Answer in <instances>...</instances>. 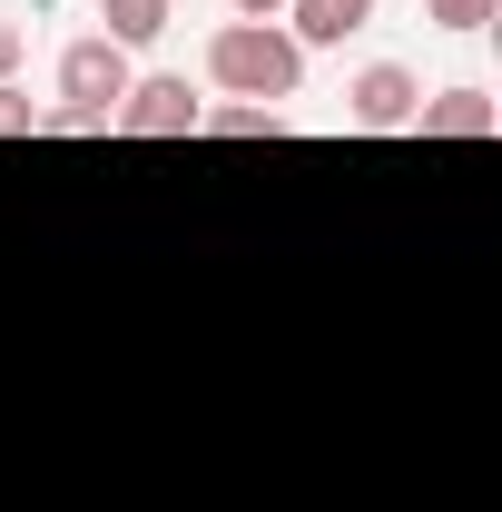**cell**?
I'll list each match as a JSON object with an SVG mask.
<instances>
[{"label": "cell", "mask_w": 502, "mask_h": 512, "mask_svg": "<svg viewBox=\"0 0 502 512\" xmlns=\"http://www.w3.org/2000/svg\"><path fill=\"white\" fill-rule=\"evenodd\" d=\"M207 79H217L227 99L276 109V99L306 89V50L286 40V20H217V40H207Z\"/></svg>", "instance_id": "6da1fadb"}, {"label": "cell", "mask_w": 502, "mask_h": 512, "mask_svg": "<svg viewBox=\"0 0 502 512\" xmlns=\"http://www.w3.org/2000/svg\"><path fill=\"white\" fill-rule=\"evenodd\" d=\"M128 79H138V69H128L119 40H99V30L69 40V50H60V109H50V128H109L119 99H128Z\"/></svg>", "instance_id": "7a4b0ae2"}, {"label": "cell", "mask_w": 502, "mask_h": 512, "mask_svg": "<svg viewBox=\"0 0 502 512\" xmlns=\"http://www.w3.org/2000/svg\"><path fill=\"white\" fill-rule=\"evenodd\" d=\"M197 119H207V99H197L188 79H128V99H119V119L109 128H128V138H197Z\"/></svg>", "instance_id": "3957f363"}, {"label": "cell", "mask_w": 502, "mask_h": 512, "mask_svg": "<svg viewBox=\"0 0 502 512\" xmlns=\"http://www.w3.org/2000/svg\"><path fill=\"white\" fill-rule=\"evenodd\" d=\"M414 109H424V79H414L404 60L355 69V89H345V119L355 128H414Z\"/></svg>", "instance_id": "277c9868"}, {"label": "cell", "mask_w": 502, "mask_h": 512, "mask_svg": "<svg viewBox=\"0 0 502 512\" xmlns=\"http://www.w3.org/2000/svg\"><path fill=\"white\" fill-rule=\"evenodd\" d=\"M355 30H375V0H286V40L296 50H345Z\"/></svg>", "instance_id": "5b68a950"}, {"label": "cell", "mask_w": 502, "mask_h": 512, "mask_svg": "<svg viewBox=\"0 0 502 512\" xmlns=\"http://www.w3.org/2000/svg\"><path fill=\"white\" fill-rule=\"evenodd\" d=\"M414 128H424V138H493L502 99H493V89H434V99L414 109Z\"/></svg>", "instance_id": "8992f818"}, {"label": "cell", "mask_w": 502, "mask_h": 512, "mask_svg": "<svg viewBox=\"0 0 502 512\" xmlns=\"http://www.w3.org/2000/svg\"><path fill=\"white\" fill-rule=\"evenodd\" d=\"M168 20H178V0H99V40H119V50H148Z\"/></svg>", "instance_id": "52a82bcc"}, {"label": "cell", "mask_w": 502, "mask_h": 512, "mask_svg": "<svg viewBox=\"0 0 502 512\" xmlns=\"http://www.w3.org/2000/svg\"><path fill=\"white\" fill-rule=\"evenodd\" d=\"M197 138H286V109H256V99H227V109H207Z\"/></svg>", "instance_id": "ba28073f"}, {"label": "cell", "mask_w": 502, "mask_h": 512, "mask_svg": "<svg viewBox=\"0 0 502 512\" xmlns=\"http://www.w3.org/2000/svg\"><path fill=\"white\" fill-rule=\"evenodd\" d=\"M424 20L453 30V40H473V30H493V20H502V0H424Z\"/></svg>", "instance_id": "9c48e42d"}, {"label": "cell", "mask_w": 502, "mask_h": 512, "mask_svg": "<svg viewBox=\"0 0 502 512\" xmlns=\"http://www.w3.org/2000/svg\"><path fill=\"white\" fill-rule=\"evenodd\" d=\"M30 128H50V109H40L20 79H0V138H30Z\"/></svg>", "instance_id": "30bf717a"}, {"label": "cell", "mask_w": 502, "mask_h": 512, "mask_svg": "<svg viewBox=\"0 0 502 512\" xmlns=\"http://www.w3.org/2000/svg\"><path fill=\"white\" fill-rule=\"evenodd\" d=\"M20 60H30V20H10V10H0V79H10Z\"/></svg>", "instance_id": "8fae6325"}, {"label": "cell", "mask_w": 502, "mask_h": 512, "mask_svg": "<svg viewBox=\"0 0 502 512\" xmlns=\"http://www.w3.org/2000/svg\"><path fill=\"white\" fill-rule=\"evenodd\" d=\"M237 20H286V0H227Z\"/></svg>", "instance_id": "7c38bea8"}]
</instances>
